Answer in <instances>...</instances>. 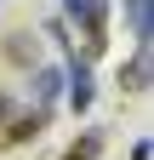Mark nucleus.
Wrapping results in <instances>:
<instances>
[{
	"label": "nucleus",
	"mask_w": 154,
	"mask_h": 160,
	"mask_svg": "<svg viewBox=\"0 0 154 160\" xmlns=\"http://www.w3.org/2000/svg\"><path fill=\"white\" fill-rule=\"evenodd\" d=\"M63 80H69V109L86 114V109H91V69H86V57H74V69H69Z\"/></svg>",
	"instance_id": "f257e3e1"
},
{
	"label": "nucleus",
	"mask_w": 154,
	"mask_h": 160,
	"mask_svg": "<svg viewBox=\"0 0 154 160\" xmlns=\"http://www.w3.org/2000/svg\"><path fill=\"white\" fill-rule=\"evenodd\" d=\"M57 92H63V69H34V109H51L57 103Z\"/></svg>",
	"instance_id": "f03ea898"
},
{
	"label": "nucleus",
	"mask_w": 154,
	"mask_h": 160,
	"mask_svg": "<svg viewBox=\"0 0 154 160\" xmlns=\"http://www.w3.org/2000/svg\"><path fill=\"white\" fill-rule=\"evenodd\" d=\"M126 23H131V34H137L143 46L154 40V12H148V0H131V6H126Z\"/></svg>",
	"instance_id": "7ed1b4c3"
},
{
	"label": "nucleus",
	"mask_w": 154,
	"mask_h": 160,
	"mask_svg": "<svg viewBox=\"0 0 154 160\" xmlns=\"http://www.w3.org/2000/svg\"><path fill=\"white\" fill-rule=\"evenodd\" d=\"M40 126H46V114L29 109L23 120H12V126H6V143H29V137H40Z\"/></svg>",
	"instance_id": "20e7f679"
},
{
	"label": "nucleus",
	"mask_w": 154,
	"mask_h": 160,
	"mask_svg": "<svg viewBox=\"0 0 154 160\" xmlns=\"http://www.w3.org/2000/svg\"><path fill=\"white\" fill-rule=\"evenodd\" d=\"M120 92H148V57H131L120 69Z\"/></svg>",
	"instance_id": "39448f33"
},
{
	"label": "nucleus",
	"mask_w": 154,
	"mask_h": 160,
	"mask_svg": "<svg viewBox=\"0 0 154 160\" xmlns=\"http://www.w3.org/2000/svg\"><path fill=\"white\" fill-rule=\"evenodd\" d=\"M97 154H103V137H97V132H86L80 143H69V149L57 154V160H97Z\"/></svg>",
	"instance_id": "423d86ee"
},
{
	"label": "nucleus",
	"mask_w": 154,
	"mask_h": 160,
	"mask_svg": "<svg viewBox=\"0 0 154 160\" xmlns=\"http://www.w3.org/2000/svg\"><path fill=\"white\" fill-rule=\"evenodd\" d=\"M0 120H6V97H0Z\"/></svg>",
	"instance_id": "0eeeda50"
}]
</instances>
